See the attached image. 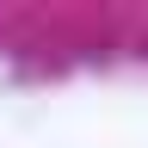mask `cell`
<instances>
[]
</instances>
